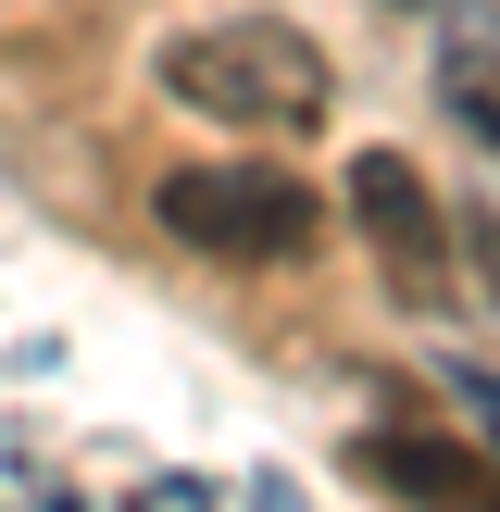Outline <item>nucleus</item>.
I'll use <instances>...</instances> for the list:
<instances>
[{
  "instance_id": "1",
  "label": "nucleus",
  "mask_w": 500,
  "mask_h": 512,
  "mask_svg": "<svg viewBox=\"0 0 500 512\" xmlns=\"http://www.w3.org/2000/svg\"><path fill=\"white\" fill-rule=\"evenodd\" d=\"M163 100L238 125V138H313L325 125V50L275 13H238V25H188L163 50Z\"/></svg>"
},
{
  "instance_id": "2",
  "label": "nucleus",
  "mask_w": 500,
  "mask_h": 512,
  "mask_svg": "<svg viewBox=\"0 0 500 512\" xmlns=\"http://www.w3.org/2000/svg\"><path fill=\"white\" fill-rule=\"evenodd\" d=\"M163 225L188 250H225V263H288V250H313V188L275 163H188L163 175Z\"/></svg>"
},
{
  "instance_id": "3",
  "label": "nucleus",
  "mask_w": 500,
  "mask_h": 512,
  "mask_svg": "<svg viewBox=\"0 0 500 512\" xmlns=\"http://www.w3.org/2000/svg\"><path fill=\"white\" fill-rule=\"evenodd\" d=\"M350 225L375 238V263H388L400 300H425V313L450 300V213L425 200V175L400 163V150H363V163H350Z\"/></svg>"
},
{
  "instance_id": "4",
  "label": "nucleus",
  "mask_w": 500,
  "mask_h": 512,
  "mask_svg": "<svg viewBox=\"0 0 500 512\" xmlns=\"http://www.w3.org/2000/svg\"><path fill=\"white\" fill-rule=\"evenodd\" d=\"M438 88H450V113H463L475 138L500 150V0L450 25V50H438Z\"/></svg>"
},
{
  "instance_id": "5",
  "label": "nucleus",
  "mask_w": 500,
  "mask_h": 512,
  "mask_svg": "<svg viewBox=\"0 0 500 512\" xmlns=\"http://www.w3.org/2000/svg\"><path fill=\"white\" fill-rule=\"evenodd\" d=\"M363 463H375V475H400V488H450V500H475V463H450V450H413V438H375Z\"/></svg>"
},
{
  "instance_id": "6",
  "label": "nucleus",
  "mask_w": 500,
  "mask_h": 512,
  "mask_svg": "<svg viewBox=\"0 0 500 512\" xmlns=\"http://www.w3.org/2000/svg\"><path fill=\"white\" fill-rule=\"evenodd\" d=\"M388 13H438V0H388Z\"/></svg>"
},
{
  "instance_id": "7",
  "label": "nucleus",
  "mask_w": 500,
  "mask_h": 512,
  "mask_svg": "<svg viewBox=\"0 0 500 512\" xmlns=\"http://www.w3.org/2000/svg\"><path fill=\"white\" fill-rule=\"evenodd\" d=\"M488 425H500V388H488Z\"/></svg>"
}]
</instances>
